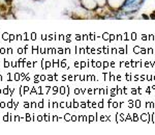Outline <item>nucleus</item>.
Masks as SVG:
<instances>
[{"label":"nucleus","mask_w":155,"mask_h":135,"mask_svg":"<svg viewBox=\"0 0 155 135\" xmlns=\"http://www.w3.org/2000/svg\"><path fill=\"white\" fill-rule=\"evenodd\" d=\"M97 7L98 6H106L107 5V0H95Z\"/></svg>","instance_id":"3"},{"label":"nucleus","mask_w":155,"mask_h":135,"mask_svg":"<svg viewBox=\"0 0 155 135\" xmlns=\"http://www.w3.org/2000/svg\"><path fill=\"white\" fill-rule=\"evenodd\" d=\"M145 1L146 0H125L118 11H121L126 17H128L139 12Z\"/></svg>","instance_id":"1"},{"label":"nucleus","mask_w":155,"mask_h":135,"mask_svg":"<svg viewBox=\"0 0 155 135\" xmlns=\"http://www.w3.org/2000/svg\"><path fill=\"white\" fill-rule=\"evenodd\" d=\"M125 0H107V5L112 9V11H118Z\"/></svg>","instance_id":"2"}]
</instances>
